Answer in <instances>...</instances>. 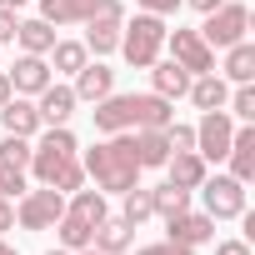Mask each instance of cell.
I'll use <instances>...</instances> for the list:
<instances>
[{
	"instance_id": "cell-17",
	"label": "cell",
	"mask_w": 255,
	"mask_h": 255,
	"mask_svg": "<svg viewBox=\"0 0 255 255\" xmlns=\"http://www.w3.org/2000/svg\"><path fill=\"white\" fill-rule=\"evenodd\" d=\"M130 115H135V130L140 125H150V130H165V125L175 120V110H170V100L165 95H130Z\"/></svg>"
},
{
	"instance_id": "cell-3",
	"label": "cell",
	"mask_w": 255,
	"mask_h": 255,
	"mask_svg": "<svg viewBox=\"0 0 255 255\" xmlns=\"http://www.w3.org/2000/svg\"><path fill=\"white\" fill-rule=\"evenodd\" d=\"M125 60H130L135 70H150L165 50V15H135L130 25H120V45H115Z\"/></svg>"
},
{
	"instance_id": "cell-44",
	"label": "cell",
	"mask_w": 255,
	"mask_h": 255,
	"mask_svg": "<svg viewBox=\"0 0 255 255\" xmlns=\"http://www.w3.org/2000/svg\"><path fill=\"white\" fill-rule=\"evenodd\" d=\"M75 255H105V250H95V245H85V250H75Z\"/></svg>"
},
{
	"instance_id": "cell-5",
	"label": "cell",
	"mask_w": 255,
	"mask_h": 255,
	"mask_svg": "<svg viewBox=\"0 0 255 255\" xmlns=\"http://www.w3.org/2000/svg\"><path fill=\"white\" fill-rule=\"evenodd\" d=\"M245 30H250V10H245V5H230V0H220V5L205 15V25H200V40H205L210 50H225V45L245 40Z\"/></svg>"
},
{
	"instance_id": "cell-46",
	"label": "cell",
	"mask_w": 255,
	"mask_h": 255,
	"mask_svg": "<svg viewBox=\"0 0 255 255\" xmlns=\"http://www.w3.org/2000/svg\"><path fill=\"white\" fill-rule=\"evenodd\" d=\"M115 255H125V250H115Z\"/></svg>"
},
{
	"instance_id": "cell-16",
	"label": "cell",
	"mask_w": 255,
	"mask_h": 255,
	"mask_svg": "<svg viewBox=\"0 0 255 255\" xmlns=\"http://www.w3.org/2000/svg\"><path fill=\"white\" fill-rule=\"evenodd\" d=\"M35 110H40V125H65V120L75 115V90L50 80V85L40 90V105H35Z\"/></svg>"
},
{
	"instance_id": "cell-8",
	"label": "cell",
	"mask_w": 255,
	"mask_h": 255,
	"mask_svg": "<svg viewBox=\"0 0 255 255\" xmlns=\"http://www.w3.org/2000/svg\"><path fill=\"white\" fill-rule=\"evenodd\" d=\"M165 45H170V60L185 65L190 75H210L215 70V50L200 40V30H165Z\"/></svg>"
},
{
	"instance_id": "cell-41",
	"label": "cell",
	"mask_w": 255,
	"mask_h": 255,
	"mask_svg": "<svg viewBox=\"0 0 255 255\" xmlns=\"http://www.w3.org/2000/svg\"><path fill=\"white\" fill-rule=\"evenodd\" d=\"M185 5H190V10H200V15H210V10L220 5V0H185Z\"/></svg>"
},
{
	"instance_id": "cell-36",
	"label": "cell",
	"mask_w": 255,
	"mask_h": 255,
	"mask_svg": "<svg viewBox=\"0 0 255 255\" xmlns=\"http://www.w3.org/2000/svg\"><path fill=\"white\" fill-rule=\"evenodd\" d=\"M135 5H140L145 15H175V10L185 5V0H135Z\"/></svg>"
},
{
	"instance_id": "cell-2",
	"label": "cell",
	"mask_w": 255,
	"mask_h": 255,
	"mask_svg": "<svg viewBox=\"0 0 255 255\" xmlns=\"http://www.w3.org/2000/svg\"><path fill=\"white\" fill-rule=\"evenodd\" d=\"M80 165H85V175L95 180V190H115V195H125V190L140 185V160H135V140H130V130H120V135H110L105 145L85 150Z\"/></svg>"
},
{
	"instance_id": "cell-43",
	"label": "cell",
	"mask_w": 255,
	"mask_h": 255,
	"mask_svg": "<svg viewBox=\"0 0 255 255\" xmlns=\"http://www.w3.org/2000/svg\"><path fill=\"white\" fill-rule=\"evenodd\" d=\"M0 255H20V250H15V245H10V240H0Z\"/></svg>"
},
{
	"instance_id": "cell-11",
	"label": "cell",
	"mask_w": 255,
	"mask_h": 255,
	"mask_svg": "<svg viewBox=\"0 0 255 255\" xmlns=\"http://www.w3.org/2000/svg\"><path fill=\"white\" fill-rule=\"evenodd\" d=\"M225 160H230V175H235L240 185H250V180H255V125H250V120H245V125H235Z\"/></svg>"
},
{
	"instance_id": "cell-1",
	"label": "cell",
	"mask_w": 255,
	"mask_h": 255,
	"mask_svg": "<svg viewBox=\"0 0 255 255\" xmlns=\"http://www.w3.org/2000/svg\"><path fill=\"white\" fill-rule=\"evenodd\" d=\"M30 170H35V180H40V185H50V190H60V195H70V190H80V185H85L80 145H75V135L65 130V125H45L40 145L30 150Z\"/></svg>"
},
{
	"instance_id": "cell-30",
	"label": "cell",
	"mask_w": 255,
	"mask_h": 255,
	"mask_svg": "<svg viewBox=\"0 0 255 255\" xmlns=\"http://www.w3.org/2000/svg\"><path fill=\"white\" fill-rule=\"evenodd\" d=\"M150 215H155V210H150V190H145V185H135V190H125V205H120V220H130V225L140 230V225H145Z\"/></svg>"
},
{
	"instance_id": "cell-35",
	"label": "cell",
	"mask_w": 255,
	"mask_h": 255,
	"mask_svg": "<svg viewBox=\"0 0 255 255\" xmlns=\"http://www.w3.org/2000/svg\"><path fill=\"white\" fill-rule=\"evenodd\" d=\"M135 255H195V245H180V240H155V245H140Z\"/></svg>"
},
{
	"instance_id": "cell-42",
	"label": "cell",
	"mask_w": 255,
	"mask_h": 255,
	"mask_svg": "<svg viewBox=\"0 0 255 255\" xmlns=\"http://www.w3.org/2000/svg\"><path fill=\"white\" fill-rule=\"evenodd\" d=\"M20 5H30V0H0V10H20Z\"/></svg>"
},
{
	"instance_id": "cell-31",
	"label": "cell",
	"mask_w": 255,
	"mask_h": 255,
	"mask_svg": "<svg viewBox=\"0 0 255 255\" xmlns=\"http://www.w3.org/2000/svg\"><path fill=\"white\" fill-rule=\"evenodd\" d=\"M30 140L25 135H5L0 140V165H10V170H30Z\"/></svg>"
},
{
	"instance_id": "cell-22",
	"label": "cell",
	"mask_w": 255,
	"mask_h": 255,
	"mask_svg": "<svg viewBox=\"0 0 255 255\" xmlns=\"http://www.w3.org/2000/svg\"><path fill=\"white\" fill-rule=\"evenodd\" d=\"M165 170H170V185H180V190H195V185L205 180V160H200L195 150H170Z\"/></svg>"
},
{
	"instance_id": "cell-21",
	"label": "cell",
	"mask_w": 255,
	"mask_h": 255,
	"mask_svg": "<svg viewBox=\"0 0 255 255\" xmlns=\"http://www.w3.org/2000/svg\"><path fill=\"white\" fill-rule=\"evenodd\" d=\"M200 110H225V100H230V85L210 70V75H190V90H185Z\"/></svg>"
},
{
	"instance_id": "cell-20",
	"label": "cell",
	"mask_w": 255,
	"mask_h": 255,
	"mask_svg": "<svg viewBox=\"0 0 255 255\" xmlns=\"http://www.w3.org/2000/svg\"><path fill=\"white\" fill-rule=\"evenodd\" d=\"M130 140H135V160H140V170H155V165L170 160V140H165V130L140 125V135H130Z\"/></svg>"
},
{
	"instance_id": "cell-13",
	"label": "cell",
	"mask_w": 255,
	"mask_h": 255,
	"mask_svg": "<svg viewBox=\"0 0 255 255\" xmlns=\"http://www.w3.org/2000/svg\"><path fill=\"white\" fill-rule=\"evenodd\" d=\"M5 75H10L15 95H40V90L55 80V75H50V65H45V55H20V60L5 70Z\"/></svg>"
},
{
	"instance_id": "cell-29",
	"label": "cell",
	"mask_w": 255,
	"mask_h": 255,
	"mask_svg": "<svg viewBox=\"0 0 255 255\" xmlns=\"http://www.w3.org/2000/svg\"><path fill=\"white\" fill-rule=\"evenodd\" d=\"M65 210H75V215H80V220H90V225L110 215V205H105V190H85V185H80V190H70V205H65Z\"/></svg>"
},
{
	"instance_id": "cell-7",
	"label": "cell",
	"mask_w": 255,
	"mask_h": 255,
	"mask_svg": "<svg viewBox=\"0 0 255 255\" xmlns=\"http://www.w3.org/2000/svg\"><path fill=\"white\" fill-rule=\"evenodd\" d=\"M60 215H65V195H60V190H50V185L25 190V195H20V205H15L20 230H50Z\"/></svg>"
},
{
	"instance_id": "cell-27",
	"label": "cell",
	"mask_w": 255,
	"mask_h": 255,
	"mask_svg": "<svg viewBox=\"0 0 255 255\" xmlns=\"http://www.w3.org/2000/svg\"><path fill=\"white\" fill-rule=\"evenodd\" d=\"M85 60H90L85 40H55V45H50V70H55V75H75Z\"/></svg>"
},
{
	"instance_id": "cell-9",
	"label": "cell",
	"mask_w": 255,
	"mask_h": 255,
	"mask_svg": "<svg viewBox=\"0 0 255 255\" xmlns=\"http://www.w3.org/2000/svg\"><path fill=\"white\" fill-rule=\"evenodd\" d=\"M230 135H235V120H230L225 110H205L200 125H195V155H200V160H225Z\"/></svg>"
},
{
	"instance_id": "cell-6",
	"label": "cell",
	"mask_w": 255,
	"mask_h": 255,
	"mask_svg": "<svg viewBox=\"0 0 255 255\" xmlns=\"http://www.w3.org/2000/svg\"><path fill=\"white\" fill-rule=\"evenodd\" d=\"M90 15H125V0H40V20L85 25Z\"/></svg>"
},
{
	"instance_id": "cell-28",
	"label": "cell",
	"mask_w": 255,
	"mask_h": 255,
	"mask_svg": "<svg viewBox=\"0 0 255 255\" xmlns=\"http://www.w3.org/2000/svg\"><path fill=\"white\" fill-rule=\"evenodd\" d=\"M150 210L160 215V220H170V215H180V210H190V190H180V185H155L150 190Z\"/></svg>"
},
{
	"instance_id": "cell-4",
	"label": "cell",
	"mask_w": 255,
	"mask_h": 255,
	"mask_svg": "<svg viewBox=\"0 0 255 255\" xmlns=\"http://www.w3.org/2000/svg\"><path fill=\"white\" fill-rule=\"evenodd\" d=\"M195 190H200L210 220H240V215H245V185H240L235 175H205Z\"/></svg>"
},
{
	"instance_id": "cell-23",
	"label": "cell",
	"mask_w": 255,
	"mask_h": 255,
	"mask_svg": "<svg viewBox=\"0 0 255 255\" xmlns=\"http://www.w3.org/2000/svg\"><path fill=\"white\" fill-rule=\"evenodd\" d=\"M135 240V225L130 220H95V235H90V245L95 250H105V255H115V250H125V245H130Z\"/></svg>"
},
{
	"instance_id": "cell-12",
	"label": "cell",
	"mask_w": 255,
	"mask_h": 255,
	"mask_svg": "<svg viewBox=\"0 0 255 255\" xmlns=\"http://www.w3.org/2000/svg\"><path fill=\"white\" fill-rule=\"evenodd\" d=\"M0 125H5V135H40L45 130V125H40V110L25 100V95H10L5 105H0Z\"/></svg>"
},
{
	"instance_id": "cell-33",
	"label": "cell",
	"mask_w": 255,
	"mask_h": 255,
	"mask_svg": "<svg viewBox=\"0 0 255 255\" xmlns=\"http://www.w3.org/2000/svg\"><path fill=\"white\" fill-rule=\"evenodd\" d=\"M165 140H170V150H195V125H165Z\"/></svg>"
},
{
	"instance_id": "cell-24",
	"label": "cell",
	"mask_w": 255,
	"mask_h": 255,
	"mask_svg": "<svg viewBox=\"0 0 255 255\" xmlns=\"http://www.w3.org/2000/svg\"><path fill=\"white\" fill-rule=\"evenodd\" d=\"M15 40H20L25 55H50V45H55V25L40 20V15H35V20H20V25H15Z\"/></svg>"
},
{
	"instance_id": "cell-10",
	"label": "cell",
	"mask_w": 255,
	"mask_h": 255,
	"mask_svg": "<svg viewBox=\"0 0 255 255\" xmlns=\"http://www.w3.org/2000/svg\"><path fill=\"white\" fill-rule=\"evenodd\" d=\"M90 120H95V130L100 135H120V130H135V115H130V95H105V100H95V110H90Z\"/></svg>"
},
{
	"instance_id": "cell-25",
	"label": "cell",
	"mask_w": 255,
	"mask_h": 255,
	"mask_svg": "<svg viewBox=\"0 0 255 255\" xmlns=\"http://www.w3.org/2000/svg\"><path fill=\"white\" fill-rule=\"evenodd\" d=\"M50 230H55L60 250H85V245H90V235H95V225H90V220H80L75 210H65V215H60Z\"/></svg>"
},
{
	"instance_id": "cell-32",
	"label": "cell",
	"mask_w": 255,
	"mask_h": 255,
	"mask_svg": "<svg viewBox=\"0 0 255 255\" xmlns=\"http://www.w3.org/2000/svg\"><path fill=\"white\" fill-rule=\"evenodd\" d=\"M225 105H230V110H225L230 120H240V125L255 120V85H235V95H230Z\"/></svg>"
},
{
	"instance_id": "cell-19",
	"label": "cell",
	"mask_w": 255,
	"mask_h": 255,
	"mask_svg": "<svg viewBox=\"0 0 255 255\" xmlns=\"http://www.w3.org/2000/svg\"><path fill=\"white\" fill-rule=\"evenodd\" d=\"M150 85H155V95L180 100V95L190 90V70H185V65H175V60H155V65H150Z\"/></svg>"
},
{
	"instance_id": "cell-14",
	"label": "cell",
	"mask_w": 255,
	"mask_h": 255,
	"mask_svg": "<svg viewBox=\"0 0 255 255\" xmlns=\"http://www.w3.org/2000/svg\"><path fill=\"white\" fill-rule=\"evenodd\" d=\"M70 90H75V100H90V105H95V100H105V95L115 90V70L100 65V60H95V65L85 60V65L75 70V85H70Z\"/></svg>"
},
{
	"instance_id": "cell-26",
	"label": "cell",
	"mask_w": 255,
	"mask_h": 255,
	"mask_svg": "<svg viewBox=\"0 0 255 255\" xmlns=\"http://www.w3.org/2000/svg\"><path fill=\"white\" fill-rule=\"evenodd\" d=\"M225 80H235V85L255 80V45H245V40L225 45Z\"/></svg>"
},
{
	"instance_id": "cell-45",
	"label": "cell",
	"mask_w": 255,
	"mask_h": 255,
	"mask_svg": "<svg viewBox=\"0 0 255 255\" xmlns=\"http://www.w3.org/2000/svg\"><path fill=\"white\" fill-rule=\"evenodd\" d=\"M45 255H75V250H60V245H55V250H45Z\"/></svg>"
},
{
	"instance_id": "cell-40",
	"label": "cell",
	"mask_w": 255,
	"mask_h": 255,
	"mask_svg": "<svg viewBox=\"0 0 255 255\" xmlns=\"http://www.w3.org/2000/svg\"><path fill=\"white\" fill-rule=\"evenodd\" d=\"M10 95H15V85H10V75H5V70H0V105H5Z\"/></svg>"
},
{
	"instance_id": "cell-15",
	"label": "cell",
	"mask_w": 255,
	"mask_h": 255,
	"mask_svg": "<svg viewBox=\"0 0 255 255\" xmlns=\"http://www.w3.org/2000/svg\"><path fill=\"white\" fill-rule=\"evenodd\" d=\"M165 230H170L165 240H180V245H205V240L215 235V220H210L205 210H200V215H195V210H180V215H170V220H165Z\"/></svg>"
},
{
	"instance_id": "cell-37",
	"label": "cell",
	"mask_w": 255,
	"mask_h": 255,
	"mask_svg": "<svg viewBox=\"0 0 255 255\" xmlns=\"http://www.w3.org/2000/svg\"><path fill=\"white\" fill-rule=\"evenodd\" d=\"M15 25H20L15 10H0V45H10V40H15Z\"/></svg>"
},
{
	"instance_id": "cell-18",
	"label": "cell",
	"mask_w": 255,
	"mask_h": 255,
	"mask_svg": "<svg viewBox=\"0 0 255 255\" xmlns=\"http://www.w3.org/2000/svg\"><path fill=\"white\" fill-rule=\"evenodd\" d=\"M120 25H125V15H90V20H85V50L110 55V50L120 45Z\"/></svg>"
},
{
	"instance_id": "cell-39",
	"label": "cell",
	"mask_w": 255,
	"mask_h": 255,
	"mask_svg": "<svg viewBox=\"0 0 255 255\" xmlns=\"http://www.w3.org/2000/svg\"><path fill=\"white\" fill-rule=\"evenodd\" d=\"M215 255H250V245H245V240H220Z\"/></svg>"
},
{
	"instance_id": "cell-38",
	"label": "cell",
	"mask_w": 255,
	"mask_h": 255,
	"mask_svg": "<svg viewBox=\"0 0 255 255\" xmlns=\"http://www.w3.org/2000/svg\"><path fill=\"white\" fill-rule=\"evenodd\" d=\"M10 225H15V200L0 195V230H10Z\"/></svg>"
},
{
	"instance_id": "cell-34",
	"label": "cell",
	"mask_w": 255,
	"mask_h": 255,
	"mask_svg": "<svg viewBox=\"0 0 255 255\" xmlns=\"http://www.w3.org/2000/svg\"><path fill=\"white\" fill-rule=\"evenodd\" d=\"M25 190H30V185H25V170L0 165V195H10V200H15V195H25Z\"/></svg>"
}]
</instances>
